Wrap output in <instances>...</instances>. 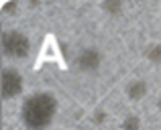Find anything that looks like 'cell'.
I'll return each instance as SVG.
<instances>
[{"instance_id": "obj_1", "label": "cell", "mask_w": 161, "mask_h": 130, "mask_svg": "<svg viewBox=\"0 0 161 130\" xmlns=\"http://www.w3.org/2000/svg\"><path fill=\"white\" fill-rule=\"evenodd\" d=\"M59 102L51 91H33L23 100L20 120L27 130H47L53 124Z\"/></svg>"}, {"instance_id": "obj_2", "label": "cell", "mask_w": 161, "mask_h": 130, "mask_svg": "<svg viewBox=\"0 0 161 130\" xmlns=\"http://www.w3.org/2000/svg\"><path fill=\"white\" fill-rule=\"evenodd\" d=\"M0 47H2V55L8 59H27L31 55V39L25 35L23 31L16 29H6L0 37Z\"/></svg>"}, {"instance_id": "obj_3", "label": "cell", "mask_w": 161, "mask_h": 130, "mask_svg": "<svg viewBox=\"0 0 161 130\" xmlns=\"http://www.w3.org/2000/svg\"><path fill=\"white\" fill-rule=\"evenodd\" d=\"M25 90V77L16 67H2L0 71V94H2V100L8 102V100H14L23 94Z\"/></svg>"}, {"instance_id": "obj_4", "label": "cell", "mask_w": 161, "mask_h": 130, "mask_svg": "<svg viewBox=\"0 0 161 130\" xmlns=\"http://www.w3.org/2000/svg\"><path fill=\"white\" fill-rule=\"evenodd\" d=\"M102 63V55H100L98 49L94 47H88V49H82L80 55L75 57V65H78L80 71H96Z\"/></svg>"}, {"instance_id": "obj_5", "label": "cell", "mask_w": 161, "mask_h": 130, "mask_svg": "<svg viewBox=\"0 0 161 130\" xmlns=\"http://www.w3.org/2000/svg\"><path fill=\"white\" fill-rule=\"evenodd\" d=\"M147 94V83L143 79H133V81L126 86V96L130 100H141Z\"/></svg>"}, {"instance_id": "obj_6", "label": "cell", "mask_w": 161, "mask_h": 130, "mask_svg": "<svg viewBox=\"0 0 161 130\" xmlns=\"http://www.w3.org/2000/svg\"><path fill=\"white\" fill-rule=\"evenodd\" d=\"M102 8H104V10H108V12H120L122 4L120 2H104Z\"/></svg>"}, {"instance_id": "obj_7", "label": "cell", "mask_w": 161, "mask_h": 130, "mask_svg": "<svg viewBox=\"0 0 161 130\" xmlns=\"http://www.w3.org/2000/svg\"><path fill=\"white\" fill-rule=\"evenodd\" d=\"M159 112H161V96H159Z\"/></svg>"}]
</instances>
